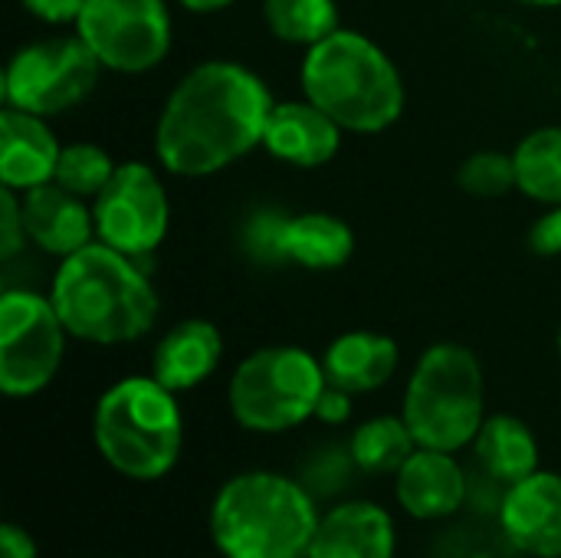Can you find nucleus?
<instances>
[{"instance_id": "obj_1", "label": "nucleus", "mask_w": 561, "mask_h": 558, "mask_svg": "<svg viewBox=\"0 0 561 558\" xmlns=\"http://www.w3.org/2000/svg\"><path fill=\"white\" fill-rule=\"evenodd\" d=\"M276 99L243 62L207 59L164 99L154 125V155L178 178H210L263 145Z\"/></svg>"}, {"instance_id": "obj_2", "label": "nucleus", "mask_w": 561, "mask_h": 558, "mask_svg": "<svg viewBox=\"0 0 561 558\" xmlns=\"http://www.w3.org/2000/svg\"><path fill=\"white\" fill-rule=\"evenodd\" d=\"M49 299L69 335L92 345H122L148 335L158 322V293L138 257L92 240L59 260Z\"/></svg>"}, {"instance_id": "obj_3", "label": "nucleus", "mask_w": 561, "mask_h": 558, "mask_svg": "<svg viewBox=\"0 0 561 558\" xmlns=\"http://www.w3.org/2000/svg\"><path fill=\"white\" fill-rule=\"evenodd\" d=\"M319 520L302 483L273 470H247L217 490L210 539L224 558H306Z\"/></svg>"}, {"instance_id": "obj_4", "label": "nucleus", "mask_w": 561, "mask_h": 558, "mask_svg": "<svg viewBox=\"0 0 561 558\" xmlns=\"http://www.w3.org/2000/svg\"><path fill=\"white\" fill-rule=\"evenodd\" d=\"M299 82L309 102L355 135L385 132L404 112V82L394 59L358 30L339 26L309 46Z\"/></svg>"}, {"instance_id": "obj_5", "label": "nucleus", "mask_w": 561, "mask_h": 558, "mask_svg": "<svg viewBox=\"0 0 561 558\" xmlns=\"http://www.w3.org/2000/svg\"><path fill=\"white\" fill-rule=\"evenodd\" d=\"M92 441L102 460L128 480L168 477L184 447V414L178 395L154 375H128L95 401Z\"/></svg>"}, {"instance_id": "obj_6", "label": "nucleus", "mask_w": 561, "mask_h": 558, "mask_svg": "<svg viewBox=\"0 0 561 558\" xmlns=\"http://www.w3.org/2000/svg\"><path fill=\"white\" fill-rule=\"evenodd\" d=\"M401 418L417 447L457 454L473 447L486 421V382L480 358L460 342H434L414 365Z\"/></svg>"}, {"instance_id": "obj_7", "label": "nucleus", "mask_w": 561, "mask_h": 558, "mask_svg": "<svg viewBox=\"0 0 561 558\" xmlns=\"http://www.w3.org/2000/svg\"><path fill=\"white\" fill-rule=\"evenodd\" d=\"M325 388L322 358L299 345H266L237 365L227 405L243 431L283 434L316 418Z\"/></svg>"}, {"instance_id": "obj_8", "label": "nucleus", "mask_w": 561, "mask_h": 558, "mask_svg": "<svg viewBox=\"0 0 561 558\" xmlns=\"http://www.w3.org/2000/svg\"><path fill=\"white\" fill-rule=\"evenodd\" d=\"M102 62L72 36H46L20 46L3 66V105L53 118L79 105L99 82Z\"/></svg>"}, {"instance_id": "obj_9", "label": "nucleus", "mask_w": 561, "mask_h": 558, "mask_svg": "<svg viewBox=\"0 0 561 558\" xmlns=\"http://www.w3.org/2000/svg\"><path fill=\"white\" fill-rule=\"evenodd\" d=\"M69 329L53 299L36 289H7L0 296V391L33 398L53 385L66 355Z\"/></svg>"}, {"instance_id": "obj_10", "label": "nucleus", "mask_w": 561, "mask_h": 558, "mask_svg": "<svg viewBox=\"0 0 561 558\" xmlns=\"http://www.w3.org/2000/svg\"><path fill=\"white\" fill-rule=\"evenodd\" d=\"M72 26L102 69L122 76L161 66L174 39L168 0H85Z\"/></svg>"}, {"instance_id": "obj_11", "label": "nucleus", "mask_w": 561, "mask_h": 558, "mask_svg": "<svg viewBox=\"0 0 561 558\" xmlns=\"http://www.w3.org/2000/svg\"><path fill=\"white\" fill-rule=\"evenodd\" d=\"M92 214L95 240L138 260L154 253L171 227L164 181L145 161H122L108 184L92 197Z\"/></svg>"}, {"instance_id": "obj_12", "label": "nucleus", "mask_w": 561, "mask_h": 558, "mask_svg": "<svg viewBox=\"0 0 561 558\" xmlns=\"http://www.w3.org/2000/svg\"><path fill=\"white\" fill-rule=\"evenodd\" d=\"M506 539L533 558H561V474L536 470L500 500Z\"/></svg>"}, {"instance_id": "obj_13", "label": "nucleus", "mask_w": 561, "mask_h": 558, "mask_svg": "<svg viewBox=\"0 0 561 558\" xmlns=\"http://www.w3.org/2000/svg\"><path fill=\"white\" fill-rule=\"evenodd\" d=\"M26 240L46 257L66 260L95 240L92 201L66 191L59 181H46L20 194Z\"/></svg>"}, {"instance_id": "obj_14", "label": "nucleus", "mask_w": 561, "mask_h": 558, "mask_svg": "<svg viewBox=\"0 0 561 558\" xmlns=\"http://www.w3.org/2000/svg\"><path fill=\"white\" fill-rule=\"evenodd\" d=\"M342 132L345 128L329 112L302 95L273 105L263 132V148L293 168H322L339 155Z\"/></svg>"}, {"instance_id": "obj_15", "label": "nucleus", "mask_w": 561, "mask_h": 558, "mask_svg": "<svg viewBox=\"0 0 561 558\" xmlns=\"http://www.w3.org/2000/svg\"><path fill=\"white\" fill-rule=\"evenodd\" d=\"M394 497L421 523L447 520L467 503V474L454 454L417 447L394 474Z\"/></svg>"}, {"instance_id": "obj_16", "label": "nucleus", "mask_w": 561, "mask_h": 558, "mask_svg": "<svg viewBox=\"0 0 561 558\" xmlns=\"http://www.w3.org/2000/svg\"><path fill=\"white\" fill-rule=\"evenodd\" d=\"M62 145L56 141L49 118L3 105L0 109V184L30 191L56 178Z\"/></svg>"}, {"instance_id": "obj_17", "label": "nucleus", "mask_w": 561, "mask_h": 558, "mask_svg": "<svg viewBox=\"0 0 561 558\" xmlns=\"http://www.w3.org/2000/svg\"><path fill=\"white\" fill-rule=\"evenodd\" d=\"M398 529L385 506L371 500H348L319 520L306 558H394Z\"/></svg>"}, {"instance_id": "obj_18", "label": "nucleus", "mask_w": 561, "mask_h": 558, "mask_svg": "<svg viewBox=\"0 0 561 558\" xmlns=\"http://www.w3.org/2000/svg\"><path fill=\"white\" fill-rule=\"evenodd\" d=\"M224 358V335L210 319H181L171 326L151 355V375L174 395L204 385Z\"/></svg>"}, {"instance_id": "obj_19", "label": "nucleus", "mask_w": 561, "mask_h": 558, "mask_svg": "<svg viewBox=\"0 0 561 558\" xmlns=\"http://www.w3.org/2000/svg\"><path fill=\"white\" fill-rule=\"evenodd\" d=\"M398 362H401L398 342L385 332H368V329L342 332L322 352V368L329 385L348 395H368L385 388L394 378Z\"/></svg>"}, {"instance_id": "obj_20", "label": "nucleus", "mask_w": 561, "mask_h": 558, "mask_svg": "<svg viewBox=\"0 0 561 558\" xmlns=\"http://www.w3.org/2000/svg\"><path fill=\"white\" fill-rule=\"evenodd\" d=\"M473 457L490 480L513 487L539 470V441L516 414H486L473 441Z\"/></svg>"}, {"instance_id": "obj_21", "label": "nucleus", "mask_w": 561, "mask_h": 558, "mask_svg": "<svg viewBox=\"0 0 561 558\" xmlns=\"http://www.w3.org/2000/svg\"><path fill=\"white\" fill-rule=\"evenodd\" d=\"M289 263L312 270V273H329L339 270L352 260L355 253V234L352 227L325 210H306L289 220Z\"/></svg>"}, {"instance_id": "obj_22", "label": "nucleus", "mask_w": 561, "mask_h": 558, "mask_svg": "<svg viewBox=\"0 0 561 558\" xmlns=\"http://www.w3.org/2000/svg\"><path fill=\"white\" fill-rule=\"evenodd\" d=\"M417 451V441L408 421L398 414H378L355 428L348 441V457L365 474H398L404 460Z\"/></svg>"}, {"instance_id": "obj_23", "label": "nucleus", "mask_w": 561, "mask_h": 558, "mask_svg": "<svg viewBox=\"0 0 561 558\" xmlns=\"http://www.w3.org/2000/svg\"><path fill=\"white\" fill-rule=\"evenodd\" d=\"M516 184L526 197L552 207L561 204V125L529 132L516 151Z\"/></svg>"}, {"instance_id": "obj_24", "label": "nucleus", "mask_w": 561, "mask_h": 558, "mask_svg": "<svg viewBox=\"0 0 561 558\" xmlns=\"http://www.w3.org/2000/svg\"><path fill=\"white\" fill-rule=\"evenodd\" d=\"M270 33L293 46H316L342 26L335 0H263Z\"/></svg>"}, {"instance_id": "obj_25", "label": "nucleus", "mask_w": 561, "mask_h": 558, "mask_svg": "<svg viewBox=\"0 0 561 558\" xmlns=\"http://www.w3.org/2000/svg\"><path fill=\"white\" fill-rule=\"evenodd\" d=\"M289 214L279 210V207H256L243 217L240 224V250L243 257L253 263V266H263V270H279L289 263V247H286V237H289Z\"/></svg>"}, {"instance_id": "obj_26", "label": "nucleus", "mask_w": 561, "mask_h": 558, "mask_svg": "<svg viewBox=\"0 0 561 558\" xmlns=\"http://www.w3.org/2000/svg\"><path fill=\"white\" fill-rule=\"evenodd\" d=\"M115 161L112 155L102 148V145H92V141H72V145H62V155H59V164H56V178L66 191L92 201L105 184L108 178L115 174Z\"/></svg>"}, {"instance_id": "obj_27", "label": "nucleus", "mask_w": 561, "mask_h": 558, "mask_svg": "<svg viewBox=\"0 0 561 558\" xmlns=\"http://www.w3.org/2000/svg\"><path fill=\"white\" fill-rule=\"evenodd\" d=\"M457 181L473 197H486V201L506 197L510 191H519V184H516V158L506 155V151H493V148L473 151L460 164Z\"/></svg>"}, {"instance_id": "obj_28", "label": "nucleus", "mask_w": 561, "mask_h": 558, "mask_svg": "<svg viewBox=\"0 0 561 558\" xmlns=\"http://www.w3.org/2000/svg\"><path fill=\"white\" fill-rule=\"evenodd\" d=\"M26 224L20 207V191L0 187V260L10 263L26 247Z\"/></svg>"}, {"instance_id": "obj_29", "label": "nucleus", "mask_w": 561, "mask_h": 558, "mask_svg": "<svg viewBox=\"0 0 561 558\" xmlns=\"http://www.w3.org/2000/svg\"><path fill=\"white\" fill-rule=\"evenodd\" d=\"M526 243L536 257H561V204L546 207V214L533 220Z\"/></svg>"}, {"instance_id": "obj_30", "label": "nucleus", "mask_w": 561, "mask_h": 558, "mask_svg": "<svg viewBox=\"0 0 561 558\" xmlns=\"http://www.w3.org/2000/svg\"><path fill=\"white\" fill-rule=\"evenodd\" d=\"M26 13H33L36 20L43 23H53V26H66V23H76L85 0H20Z\"/></svg>"}, {"instance_id": "obj_31", "label": "nucleus", "mask_w": 561, "mask_h": 558, "mask_svg": "<svg viewBox=\"0 0 561 558\" xmlns=\"http://www.w3.org/2000/svg\"><path fill=\"white\" fill-rule=\"evenodd\" d=\"M352 398H355V395H348V391L329 385L325 395L319 398L316 418H319L322 424H345V421L352 418Z\"/></svg>"}, {"instance_id": "obj_32", "label": "nucleus", "mask_w": 561, "mask_h": 558, "mask_svg": "<svg viewBox=\"0 0 561 558\" xmlns=\"http://www.w3.org/2000/svg\"><path fill=\"white\" fill-rule=\"evenodd\" d=\"M36 539L16 526V523H3L0 526V558H36Z\"/></svg>"}, {"instance_id": "obj_33", "label": "nucleus", "mask_w": 561, "mask_h": 558, "mask_svg": "<svg viewBox=\"0 0 561 558\" xmlns=\"http://www.w3.org/2000/svg\"><path fill=\"white\" fill-rule=\"evenodd\" d=\"M178 3L184 10H191V13H217V10H227L237 0H178Z\"/></svg>"}, {"instance_id": "obj_34", "label": "nucleus", "mask_w": 561, "mask_h": 558, "mask_svg": "<svg viewBox=\"0 0 561 558\" xmlns=\"http://www.w3.org/2000/svg\"><path fill=\"white\" fill-rule=\"evenodd\" d=\"M519 7H561V0H513Z\"/></svg>"}, {"instance_id": "obj_35", "label": "nucleus", "mask_w": 561, "mask_h": 558, "mask_svg": "<svg viewBox=\"0 0 561 558\" xmlns=\"http://www.w3.org/2000/svg\"><path fill=\"white\" fill-rule=\"evenodd\" d=\"M559 358H561V326H559Z\"/></svg>"}]
</instances>
